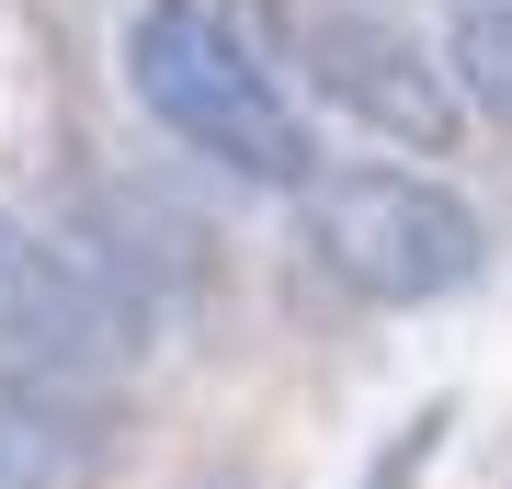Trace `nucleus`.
<instances>
[{
    "instance_id": "obj_1",
    "label": "nucleus",
    "mask_w": 512,
    "mask_h": 489,
    "mask_svg": "<svg viewBox=\"0 0 512 489\" xmlns=\"http://www.w3.org/2000/svg\"><path fill=\"white\" fill-rule=\"evenodd\" d=\"M126 91L171 148H194L205 171L262 182V194H308L319 182V137L296 80L274 69V46L239 23V0H137L126 35Z\"/></svg>"
},
{
    "instance_id": "obj_6",
    "label": "nucleus",
    "mask_w": 512,
    "mask_h": 489,
    "mask_svg": "<svg viewBox=\"0 0 512 489\" xmlns=\"http://www.w3.org/2000/svg\"><path fill=\"white\" fill-rule=\"evenodd\" d=\"M444 69H456L467 114L512 126V0H456L444 12Z\"/></svg>"
},
{
    "instance_id": "obj_2",
    "label": "nucleus",
    "mask_w": 512,
    "mask_h": 489,
    "mask_svg": "<svg viewBox=\"0 0 512 489\" xmlns=\"http://www.w3.org/2000/svg\"><path fill=\"white\" fill-rule=\"evenodd\" d=\"M296 251L365 308H444L490 273V228L456 182L399 160H342L296 194Z\"/></svg>"
},
{
    "instance_id": "obj_8",
    "label": "nucleus",
    "mask_w": 512,
    "mask_h": 489,
    "mask_svg": "<svg viewBox=\"0 0 512 489\" xmlns=\"http://www.w3.org/2000/svg\"><path fill=\"white\" fill-rule=\"evenodd\" d=\"M205 489H228V478H205Z\"/></svg>"
},
{
    "instance_id": "obj_4",
    "label": "nucleus",
    "mask_w": 512,
    "mask_h": 489,
    "mask_svg": "<svg viewBox=\"0 0 512 489\" xmlns=\"http://www.w3.org/2000/svg\"><path fill=\"white\" fill-rule=\"evenodd\" d=\"M148 342V308L92 251L23 228L0 205V364H35V376H114Z\"/></svg>"
},
{
    "instance_id": "obj_7",
    "label": "nucleus",
    "mask_w": 512,
    "mask_h": 489,
    "mask_svg": "<svg viewBox=\"0 0 512 489\" xmlns=\"http://www.w3.org/2000/svg\"><path fill=\"white\" fill-rule=\"evenodd\" d=\"M433 433H444V410H421L410 433H387V444H376V467L353 478V489H421V467H433Z\"/></svg>"
},
{
    "instance_id": "obj_3",
    "label": "nucleus",
    "mask_w": 512,
    "mask_h": 489,
    "mask_svg": "<svg viewBox=\"0 0 512 489\" xmlns=\"http://www.w3.org/2000/svg\"><path fill=\"white\" fill-rule=\"evenodd\" d=\"M239 23L274 46V69L308 103H330L342 126L410 148V160H444L467 137V91L444 69V46L410 35L387 0H239Z\"/></svg>"
},
{
    "instance_id": "obj_5",
    "label": "nucleus",
    "mask_w": 512,
    "mask_h": 489,
    "mask_svg": "<svg viewBox=\"0 0 512 489\" xmlns=\"http://www.w3.org/2000/svg\"><path fill=\"white\" fill-rule=\"evenodd\" d=\"M103 467V433L80 410V376H0V489H80Z\"/></svg>"
}]
</instances>
